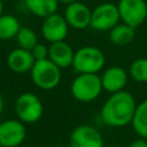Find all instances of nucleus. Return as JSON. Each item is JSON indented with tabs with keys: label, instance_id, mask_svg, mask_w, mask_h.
Returning a JSON list of instances; mask_svg holds the SVG:
<instances>
[{
	"label": "nucleus",
	"instance_id": "obj_1",
	"mask_svg": "<svg viewBox=\"0 0 147 147\" xmlns=\"http://www.w3.org/2000/svg\"><path fill=\"white\" fill-rule=\"evenodd\" d=\"M137 102L133 95L125 90L111 93L105 101L100 116L102 122L111 127H123L131 124Z\"/></svg>",
	"mask_w": 147,
	"mask_h": 147
},
{
	"label": "nucleus",
	"instance_id": "obj_16",
	"mask_svg": "<svg viewBox=\"0 0 147 147\" xmlns=\"http://www.w3.org/2000/svg\"><path fill=\"white\" fill-rule=\"evenodd\" d=\"M24 5L30 13L41 18L56 13L59 8L57 0H24Z\"/></svg>",
	"mask_w": 147,
	"mask_h": 147
},
{
	"label": "nucleus",
	"instance_id": "obj_18",
	"mask_svg": "<svg viewBox=\"0 0 147 147\" xmlns=\"http://www.w3.org/2000/svg\"><path fill=\"white\" fill-rule=\"evenodd\" d=\"M131 125L139 137L147 139V100L137 105Z\"/></svg>",
	"mask_w": 147,
	"mask_h": 147
},
{
	"label": "nucleus",
	"instance_id": "obj_21",
	"mask_svg": "<svg viewBox=\"0 0 147 147\" xmlns=\"http://www.w3.org/2000/svg\"><path fill=\"white\" fill-rule=\"evenodd\" d=\"M31 53L34 57L36 61L38 60H45V59H48V47L44 44H40L38 42L32 49H31Z\"/></svg>",
	"mask_w": 147,
	"mask_h": 147
},
{
	"label": "nucleus",
	"instance_id": "obj_22",
	"mask_svg": "<svg viewBox=\"0 0 147 147\" xmlns=\"http://www.w3.org/2000/svg\"><path fill=\"white\" fill-rule=\"evenodd\" d=\"M129 147H147V139L139 137L138 139L133 140Z\"/></svg>",
	"mask_w": 147,
	"mask_h": 147
},
{
	"label": "nucleus",
	"instance_id": "obj_20",
	"mask_svg": "<svg viewBox=\"0 0 147 147\" xmlns=\"http://www.w3.org/2000/svg\"><path fill=\"white\" fill-rule=\"evenodd\" d=\"M129 76L138 83H147V57L136 59L130 64Z\"/></svg>",
	"mask_w": 147,
	"mask_h": 147
},
{
	"label": "nucleus",
	"instance_id": "obj_17",
	"mask_svg": "<svg viewBox=\"0 0 147 147\" xmlns=\"http://www.w3.org/2000/svg\"><path fill=\"white\" fill-rule=\"evenodd\" d=\"M21 29L20 21L9 14L0 15V40H10L16 38Z\"/></svg>",
	"mask_w": 147,
	"mask_h": 147
},
{
	"label": "nucleus",
	"instance_id": "obj_15",
	"mask_svg": "<svg viewBox=\"0 0 147 147\" xmlns=\"http://www.w3.org/2000/svg\"><path fill=\"white\" fill-rule=\"evenodd\" d=\"M136 29L126 23H118L109 30V40L117 46H126L133 41Z\"/></svg>",
	"mask_w": 147,
	"mask_h": 147
},
{
	"label": "nucleus",
	"instance_id": "obj_19",
	"mask_svg": "<svg viewBox=\"0 0 147 147\" xmlns=\"http://www.w3.org/2000/svg\"><path fill=\"white\" fill-rule=\"evenodd\" d=\"M16 40H17L18 47L28 51H31L39 42L37 33L34 32V30H32L29 26H21L16 36Z\"/></svg>",
	"mask_w": 147,
	"mask_h": 147
},
{
	"label": "nucleus",
	"instance_id": "obj_10",
	"mask_svg": "<svg viewBox=\"0 0 147 147\" xmlns=\"http://www.w3.org/2000/svg\"><path fill=\"white\" fill-rule=\"evenodd\" d=\"M41 34L42 37L51 42L64 40L68 36L69 24L67 23L63 15L54 13L45 18H42L41 23Z\"/></svg>",
	"mask_w": 147,
	"mask_h": 147
},
{
	"label": "nucleus",
	"instance_id": "obj_12",
	"mask_svg": "<svg viewBox=\"0 0 147 147\" xmlns=\"http://www.w3.org/2000/svg\"><path fill=\"white\" fill-rule=\"evenodd\" d=\"M100 77H101L102 88L111 94L124 90L129 79V74L122 67L113 65L107 68Z\"/></svg>",
	"mask_w": 147,
	"mask_h": 147
},
{
	"label": "nucleus",
	"instance_id": "obj_4",
	"mask_svg": "<svg viewBox=\"0 0 147 147\" xmlns=\"http://www.w3.org/2000/svg\"><path fill=\"white\" fill-rule=\"evenodd\" d=\"M30 75L33 84L44 91L55 88L61 82V68L49 59L36 61L30 70Z\"/></svg>",
	"mask_w": 147,
	"mask_h": 147
},
{
	"label": "nucleus",
	"instance_id": "obj_26",
	"mask_svg": "<svg viewBox=\"0 0 147 147\" xmlns=\"http://www.w3.org/2000/svg\"><path fill=\"white\" fill-rule=\"evenodd\" d=\"M2 1H10V0H2Z\"/></svg>",
	"mask_w": 147,
	"mask_h": 147
},
{
	"label": "nucleus",
	"instance_id": "obj_14",
	"mask_svg": "<svg viewBox=\"0 0 147 147\" xmlns=\"http://www.w3.org/2000/svg\"><path fill=\"white\" fill-rule=\"evenodd\" d=\"M75 51L64 40L51 42L48 46V59L61 69L71 67Z\"/></svg>",
	"mask_w": 147,
	"mask_h": 147
},
{
	"label": "nucleus",
	"instance_id": "obj_27",
	"mask_svg": "<svg viewBox=\"0 0 147 147\" xmlns=\"http://www.w3.org/2000/svg\"><path fill=\"white\" fill-rule=\"evenodd\" d=\"M0 147H2V146H1V145H0Z\"/></svg>",
	"mask_w": 147,
	"mask_h": 147
},
{
	"label": "nucleus",
	"instance_id": "obj_5",
	"mask_svg": "<svg viewBox=\"0 0 147 147\" xmlns=\"http://www.w3.org/2000/svg\"><path fill=\"white\" fill-rule=\"evenodd\" d=\"M15 113L17 118L24 124L36 123L41 118L44 113L42 101L34 93H21L15 101Z\"/></svg>",
	"mask_w": 147,
	"mask_h": 147
},
{
	"label": "nucleus",
	"instance_id": "obj_8",
	"mask_svg": "<svg viewBox=\"0 0 147 147\" xmlns=\"http://www.w3.org/2000/svg\"><path fill=\"white\" fill-rule=\"evenodd\" d=\"M70 147H103V137L93 125L80 124L69 136Z\"/></svg>",
	"mask_w": 147,
	"mask_h": 147
},
{
	"label": "nucleus",
	"instance_id": "obj_13",
	"mask_svg": "<svg viewBox=\"0 0 147 147\" xmlns=\"http://www.w3.org/2000/svg\"><path fill=\"white\" fill-rule=\"evenodd\" d=\"M36 60L31 53V51L17 47L13 49L7 56V65L8 68L16 74H25L30 71L34 64Z\"/></svg>",
	"mask_w": 147,
	"mask_h": 147
},
{
	"label": "nucleus",
	"instance_id": "obj_3",
	"mask_svg": "<svg viewBox=\"0 0 147 147\" xmlns=\"http://www.w3.org/2000/svg\"><path fill=\"white\" fill-rule=\"evenodd\" d=\"M102 91L101 77L98 74H78L70 86L71 95L79 102H91Z\"/></svg>",
	"mask_w": 147,
	"mask_h": 147
},
{
	"label": "nucleus",
	"instance_id": "obj_11",
	"mask_svg": "<svg viewBox=\"0 0 147 147\" xmlns=\"http://www.w3.org/2000/svg\"><path fill=\"white\" fill-rule=\"evenodd\" d=\"M91 14L92 10L85 3L80 1H76L65 6L63 16L67 23L69 24V26L77 30H83L90 26Z\"/></svg>",
	"mask_w": 147,
	"mask_h": 147
},
{
	"label": "nucleus",
	"instance_id": "obj_2",
	"mask_svg": "<svg viewBox=\"0 0 147 147\" xmlns=\"http://www.w3.org/2000/svg\"><path fill=\"white\" fill-rule=\"evenodd\" d=\"M106 63L103 52L95 46H84L75 52L71 67L77 74H98Z\"/></svg>",
	"mask_w": 147,
	"mask_h": 147
},
{
	"label": "nucleus",
	"instance_id": "obj_6",
	"mask_svg": "<svg viewBox=\"0 0 147 147\" xmlns=\"http://www.w3.org/2000/svg\"><path fill=\"white\" fill-rule=\"evenodd\" d=\"M121 21L117 5L103 2L98 5L91 14L90 26L95 31H109Z\"/></svg>",
	"mask_w": 147,
	"mask_h": 147
},
{
	"label": "nucleus",
	"instance_id": "obj_7",
	"mask_svg": "<svg viewBox=\"0 0 147 147\" xmlns=\"http://www.w3.org/2000/svg\"><path fill=\"white\" fill-rule=\"evenodd\" d=\"M117 8L121 21L134 29L147 18V2L145 0H119Z\"/></svg>",
	"mask_w": 147,
	"mask_h": 147
},
{
	"label": "nucleus",
	"instance_id": "obj_25",
	"mask_svg": "<svg viewBox=\"0 0 147 147\" xmlns=\"http://www.w3.org/2000/svg\"><path fill=\"white\" fill-rule=\"evenodd\" d=\"M3 2H5V1H2V0H0V15H2V14H3V9H5V6H3Z\"/></svg>",
	"mask_w": 147,
	"mask_h": 147
},
{
	"label": "nucleus",
	"instance_id": "obj_9",
	"mask_svg": "<svg viewBox=\"0 0 147 147\" xmlns=\"http://www.w3.org/2000/svg\"><path fill=\"white\" fill-rule=\"evenodd\" d=\"M25 138V124L18 118H10L0 123V145L2 147H18L24 142Z\"/></svg>",
	"mask_w": 147,
	"mask_h": 147
},
{
	"label": "nucleus",
	"instance_id": "obj_23",
	"mask_svg": "<svg viewBox=\"0 0 147 147\" xmlns=\"http://www.w3.org/2000/svg\"><path fill=\"white\" fill-rule=\"evenodd\" d=\"M59 1V3H62V5H70V3H72V2H76V1H78V0H57Z\"/></svg>",
	"mask_w": 147,
	"mask_h": 147
},
{
	"label": "nucleus",
	"instance_id": "obj_24",
	"mask_svg": "<svg viewBox=\"0 0 147 147\" xmlns=\"http://www.w3.org/2000/svg\"><path fill=\"white\" fill-rule=\"evenodd\" d=\"M3 107H5V102H3V98H2V95L0 94V114L2 113V110H3Z\"/></svg>",
	"mask_w": 147,
	"mask_h": 147
}]
</instances>
